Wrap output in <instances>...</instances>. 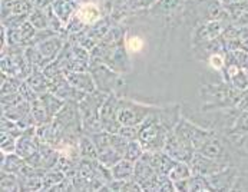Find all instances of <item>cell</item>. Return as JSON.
I'll list each match as a JSON object with an SVG mask.
<instances>
[{
	"instance_id": "obj_12",
	"label": "cell",
	"mask_w": 248,
	"mask_h": 192,
	"mask_svg": "<svg viewBox=\"0 0 248 192\" xmlns=\"http://www.w3.org/2000/svg\"><path fill=\"white\" fill-rule=\"evenodd\" d=\"M189 166L192 169V174H200L204 177H210L213 174L219 172L221 169H224V162L222 161H217L213 158H208L205 155H202L201 152H195Z\"/></svg>"
},
{
	"instance_id": "obj_40",
	"label": "cell",
	"mask_w": 248,
	"mask_h": 192,
	"mask_svg": "<svg viewBox=\"0 0 248 192\" xmlns=\"http://www.w3.org/2000/svg\"><path fill=\"white\" fill-rule=\"evenodd\" d=\"M140 1V6H141L142 10H148V9H151L158 0H138Z\"/></svg>"
},
{
	"instance_id": "obj_22",
	"label": "cell",
	"mask_w": 248,
	"mask_h": 192,
	"mask_svg": "<svg viewBox=\"0 0 248 192\" xmlns=\"http://www.w3.org/2000/svg\"><path fill=\"white\" fill-rule=\"evenodd\" d=\"M134 171H135V162H132L126 158H122L113 166H110V172H112L113 179L134 178Z\"/></svg>"
},
{
	"instance_id": "obj_1",
	"label": "cell",
	"mask_w": 248,
	"mask_h": 192,
	"mask_svg": "<svg viewBox=\"0 0 248 192\" xmlns=\"http://www.w3.org/2000/svg\"><path fill=\"white\" fill-rule=\"evenodd\" d=\"M108 95L102 90H95L89 95H86L80 102H79V111L82 118V126L83 132L88 135L98 133L104 129L102 120H101V108L104 102L107 101Z\"/></svg>"
},
{
	"instance_id": "obj_42",
	"label": "cell",
	"mask_w": 248,
	"mask_h": 192,
	"mask_svg": "<svg viewBox=\"0 0 248 192\" xmlns=\"http://www.w3.org/2000/svg\"><path fill=\"white\" fill-rule=\"evenodd\" d=\"M224 4H231V3H238V1H243V0H221Z\"/></svg>"
},
{
	"instance_id": "obj_28",
	"label": "cell",
	"mask_w": 248,
	"mask_h": 192,
	"mask_svg": "<svg viewBox=\"0 0 248 192\" xmlns=\"http://www.w3.org/2000/svg\"><path fill=\"white\" fill-rule=\"evenodd\" d=\"M31 111H32V115L35 118L37 126L52 120L47 111H46V108H45V105H43V102H42V99H40V96L31 103Z\"/></svg>"
},
{
	"instance_id": "obj_3",
	"label": "cell",
	"mask_w": 248,
	"mask_h": 192,
	"mask_svg": "<svg viewBox=\"0 0 248 192\" xmlns=\"http://www.w3.org/2000/svg\"><path fill=\"white\" fill-rule=\"evenodd\" d=\"M156 108L158 106L140 103L126 98H119V106H118L119 123L124 126H140L145 120V118L151 112H154Z\"/></svg>"
},
{
	"instance_id": "obj_35",
	"label": "cell",
	"mask_w": 248,
	"mask_h": 192,
	"mask_svg": "<svg viewBox=\"0 0 248 192\" xmlns=\"http://www.w3.org/2000/svg\"><path fill=\"white\" fill-rule=\"evenodd\" d=\"M19 92H20V95L23 96V99H25V101H28L29 103H32L33 101H36V99L40 96V95L36 92L35 89H33V88L26 82V80H23V82H22Z\"/></svg>"
},
{
	"instance_id": "obj_31",
	"label": "cell",
	"mask_w": 248,
	"mask_h": 192,
	"mask_svg": "<svg viewBox=\"0 0 248 192\" xmlns=\"http://www.w3.org/2000/svg\"><path fill=\"white\" fill-rule=\"evenodd\" d=\"M29 22L35 26L37 30L49 29V20L46 16V12L42 9H33L29 15Z\"/></svg>"
},
{
	"instance_id": "obj_5",
	"label": "cell",
	"mask_w": 248,
	"mask_h": 192,
	"mask_svg": "<svg viewBox=\"0 0 248 192\" xmlns=\"http://www.w3.org/2000/svg\"><path fill=\"white\" fill-rule=\"evenodd\" d=\"M89 71L95 79L96 88L105 93H118L125 88L124 75L115 72L107 65H95L91 66Z\"/></svg>"
},
{
	"instance_id": "obj_15",
	"label": "cell",
	"mask_w": 248,
	"mask_h": 192,
	"mask_svg": "<svg viewBox=\"0 0 248 192\" xmlns=\"http://www.w3.org/2000/svg\"><path fill=\"white\" fill-rule=\"evenodd\" d=\"M50 92H53L55 95H58L65 102H78L79 103L86 96V93H83V92L78 90L75 86H72L71 82L66 77L63 80H61V82L55 83L52 86V90Z\"/></svg>"
},
{
	"instance_id": "obj_43",
	"label": "cell",
	"mask_w": 248,
	"mask_h": 192,
	"mask_svg": "<svg viewBox=\"0 0 248 192\" xmlns=\"http://www.w3.org/2000/svg\"><path fill=\"white\" fill-rule=\"evenodd\" d=\"M92 1H99V3H104V4H107L109 0H92Z\"/></svg>"
},
{
	"instance_id": "obj_18",
	"label": "cell",
	"mask_w": 248,
	"mask_h": 192,
	"mask_svg": "<svg viewBox=\"0 0 248 192\" xmlns=\"http://www.w3.org/2000/svg\"><path fill=\"white\" fill-rule=\"evenodd\" d=\"M179 109V105H168L165 108H159V120L168 132L174 131L178 122L181 120Z\"/></svg>"
},
{
	"instance_id": "obj_2",
	"label": "cell",
	"mask_w": 248,
	"mask_h": 192,
	"mask_svg": "<svg viewBox=\"0 0 248 192\" xmlns=\"http://www.w3.org/2000/svg\"><path fill=\"white\" fill-rule=\"evenodd\" d=\"M168 133L170 132L162 126L159 120V108L151 112L138 126V141L141 142L143 149L149 152L162 151Z\"/></svg>"
},
{
	"instance_id": "obj_8",
	"label": "cell",
	"mask_w": 248,
	"mask_h": 192,
	"mask_svg": "<svg viewBox=\"0 0 248 192\" xmlns=\"http://www.w3.org/2000/svg\"><path fill=\"white\" fill-rule=\"evenodd\" d=\"M175 131H177L178 133H181L185 139H188L191 142V145L195 149V152L200 151L201 147L205 144V141L213 135V132L205 131V129L191 123L189 120L184 119V118H181V120L178 122Z\"/></svg>"
},
{
	"instance_id": "obj_26",
	"label": "cell",
	"mask_w": 248,
	"mask_h": 192,
	"mask_svg": "<svg viewBox=\"0 0 248 192\" xmlns=\"http://www.w3.org/2000/svg\"><path fill=\"white\" fill-rule=\"evenodd\" d=\"M42 71H43V74L46 75V77L50 80L52 86H53L55 83H58V82H61V80H63V79L66 77L65 71L61 68V65L58 63V60H56V59H55L53 62L47 63Z\"/></svg>"
},
{
	"instance_id": "obj_44",
	"label": "cell",
	"mask_w": 248,
	"mask_h": 192,
	"mask_svg": "<svg viewBox=\"0 0 248 192\" xmlns=\"http://www.w3.org/2000/svg\"><path fill=\"white\" fill-rule=\"evenodd\" d=\"M79 1H80V0H79Z\"/></svg>"
},
{
	"instance_id": "obj_37",
	"label": "cell",
	"mask_w": 248,
	"mask_h": 192,
	"mask_svg": "<svg viewBox=\"0 0 248 192\" xmlns=\"http://www.w3.org/2000/svg\"><path fill=\"white\" fill-rule=\"evenodd\" d=\"M119 135H122L124 138H126L128 141H134L138 139V126H121L118 131Z\"/></svg>"
},
{
	"instance_id": "obj_30",
	"label": "cell",
	"mask_w": 248,
	"mask_h": 192,
	"mask_svg": "<svg viewBox=\"0 0 248 192\" xmlns=\"http://www.w3.org/2000/svg\"><path fill=\"white\" fill-rule=\"evenodd\" d=\"M65 174L62 171H59L58 168H53L50 171H47L43 177V191H50L52 187L58 185L59 182H62L65 179Z\"/></svg>"
},
{
	"instance_id": "obj_20",
	"label": "cell",
	"mask_w": 248,
	"mask_h": 192,
	"mask_svg": "<svg viewBox=\"0 0 248 192\" xmlns=\"http://www.w3.org/2000/svg\"><path fill=\"white\" fill-rule=\"evenodd\" d=\"M78 147H79L80 158H86V159H92V161H96L99 158L98 147H96V144H95V141L92 139L91 135L83 132L80 135V138H79Z\"/></svg>"
},
{
	"instance_id": "obj_27",
	"label": "cell",
	"mask_w": 248,
	"mask_h": 192,
	"mask_svg": "<svg viewBox=\"0 0 248 192\" xmlns=\"http://www.w3.org/2000/svg\"><path fill=\"white\" fill-rule=\"evenodd\" d=\"M192 175V169L189 166L188 162H181V161H177L175 165L172 166V169L170 171L168 174V178L172 179L174 182L177 181H182L185 178H189Z\"/></svg>"
},
{
	"instance_id": "obj_32",
	"label": "cell",
	"mask_w": 248,
	"mask_h": 192,
	"mask_svg": "<svg viewBox=\"0 0 248 192\" xmlns=\"http://www.w3.org/2000/svg\"><path fill=\"white\" fill-rule=\"evenodd\" d=\"M16 145H17V138L9 132L1 131L0 135V149L3 154H13L16 152Z\"/></svg>"
},
{
	"instance_id": "obj_17",
	"label": "cell",
	"mask_w": 248,
	"mask_h": 192,
	"mask_svg": "<svg viewBox=\"0 0 248 192\" xmlns=\"http://www.w3.org/2000/svg\"><path fill=\"white\" fill-rule=\"evenodd\" d=\"M78 6H79V0H53V3H52L53 12L65 23V26L75 16V13L78 10Z\"/></svg>"
},
{
	"instance_id": "obj_41",
	"label": "cell",
	"mask_w": 248,
	"mask_h": 192,
	"mask_svg": "<svg viewBox=\"0 0 248 192\" xmlns=\"http://www.w3.org/2000/svg\"><path fill=\"white\" fill-rule=\"evenodd\" d=\"M238 108H240V109H243L244 112H248V93H246L243 98H240Z\"/></svg>"
},
{
	"instance_id": "obj_13",
	"label": "cell",
	"mask_w": 248,
	"mask_h": 192,
	"mask_svg": "<svg viewBox=\"0 0 248 192\" xmlns=\"http://www.w3.org/2000/svg\"><path fill=\"white\" fill-rule=\"evenodd\" d=\"M185 1L186 0H158L151 9H148V12L152 16L171 19L177 16L179 12H184Z\"/></svg>"
},
{
	"instance_id": "obj_33",
	"label": "cell",
	"mask_w": 248,
	"mask_h": 192,
	"mask_svg": "<svg viewBox=\"0 0 248 192\" xmlns=\"http://www.w3.org/2000/svg\"><path fill=\"white\" fill-rule=\"evenodd\" d=\"M143 152H145V149L141 145V142L138 139H134V141L128 142V147H126V151H125L124 158H126V159H129L132 162H137L138 159H141Z\"/></svg>"
},
{
	"instance_id": "obj_29",
	"label": "cell",
	"mask_w": 248,
	"mask_h": 192,
	"mask_svg": "<svg viewBox=\"0 0 248 192\" xmlns=\"http://www.w3.org/2000/svg\"><path fill=\"white\" fill-rule=\"evenodd\" d=\"M23 79L16 76H9L6 74H1V95H10L16 93L20 89Z\"/></svg>"
},
{
	"instance_id": "obj_36",
	"label": "cell",
	"mask_w": 248,
	"mask_h": 192,
	"mask_svg": "<svg viewBox=\"0 0 248 192\" xmlns=\"http://www.w3.org/2000/svg\"><path fill=\"white\" fill-rule=\"evenodd\" d=\"M224 52H217V53H213L207 58L210 66L215 69V71H221L225 68V63H227V59H225V55H222Z\"/></svg>"
},
{
	"instance_id": "obj_39",
	"label": "cell",
	"mask_w": 248,
	"mask_h": 192,
	"mask_svg": "<svg viewBox=\"0 0 248 192\" xmlns=\"http://www.w3.org/2000/svg\"><path fill=\"white\" fill-rule=\"evenodd\" d=\"M53 3V0H35V9H46L47 6H50Z\"/></svg>"
},
{
	"instance_id": "obj_9",
	"label": "cell",
	"mask_w": 248,
	"mask_h": 192,
	"mask_svg": "<svg viewBox=\"0 0 248 192\" xmlns=\"http://www.w3.org/2000/svg\"><path fill=\"white\" fill-rule=\"evenodd\" d=\"M119 95L118 93H109L107 101L104 102L101 108V120L104 125V129L110 133H118L119 128L122 126L118 119V106H119Z\"/></svg>"
},
{
	"instance_id": "obj_7",
	"label": "cell",
	"mask_w": 248,
	"mask_h": 192,
	"mask_svg": "<svg viewBox=\"0 0 248 192\" xmlns=\"http://www.w3.org/2000/svg\"><path fill=\"white\" fill-rule=\"evenodd\" d=\"M105 16H108L107 9L104 3L92 1V0H80L75 17L80 20L86 28H91L101 22Z\"/></svg>"
},
{
	"instance_id": "obj_6",
	"label": "cell",
	"mask_w": 248,
	"mask_h": 192,
	"mask_svg": "<svg viewBox=\"0 0 248 192\" xmlns=\"http://www.w3.org/2000/svg\"><path fill=\"white\" fill-rule=\"evenodd\" d=\"M162 151L170 155L171 158H174L175 161L188 162V163L191 162L192 156L195 154V149L192 148L191 142L185 139L181 133H178L175 129L168 133Z\"/></svg>"
},
{
	"instance_id": "obj_16",
	"label": "cell",
	"mask_w": 248,
	"mask_h": 192,
	"mask_svg": "<svg viewBox=\"0 0 248 192\" xmlns=\"http://www.w3.org/2000/svg\"><path fill=\"white\" fill-rule=\"evenodd\" d=\"M0 159H1V172L15 174L17 177L28 166L26 159L22 158L20 155H17L16 152H13V154H3L1 152V158Z\"/></svg>"
},
{
	"instance_id": "obj_24",
	"label": "cell",
	"mask_w": 248,
	"mask_h": 192,
	"mask_svg": "<svg viewBox=\"0 0 248 192\" xmlns=\"http://www.w3.org/2000/svg\"><path fill=\"white\" fill-rule=\"evenodd\" d=\"M0 188L4 192H20L23 191V184L17 175L9 174V172H1Z\"/></svg>"
},
{
	"instance_id": "obj_10",
	"label": "cell",
	"mask_w": 248,
	"mask_h": 192,
	"mask_svg": "<svg viewBox=\"0 0 248 192\" xmlns=\"http://www.w3.org/2000/svg\"><path fill=\"white\" fill-rule=\"evenodd\" d=\"M105 9L108 16H110L113 22L119 23L138 12L141 6L138 0H109L105 4Z\"/></svg>"
},
{
	"instance_id": "obj_19",
	"label": "cell",
	"mask_w": 248,
	"mask_h": 192,
	"mask_svg": "<svg viewBox=\"0 0 248 192\" xmlns=\"http://www.w3.org/2000/svg\"><path fill=\"white\" fill-rule=\"evenodd\" d=\"M197 152H201L202 155H205L208 158H213V159H217V161H222L224 159V154H225V149H224V145L219 141V138H217L213 132V135L205 141V144Z\"/></svg>"
},
{
	"instance_id": "obj_14",
	"label": "cell",
	"mask_w": 248,
	"mask_h": 192,
	"mask_svg": "<svg viewBox=\"0 0 248 192\" xmlns=\"http://www.w3.org/2000/svg\"><path fill=\"white\" fill-rule=\"evenodd\" d=\"M66 79L71 82L72 86H75L78 90L89 95L95 90H98L95 79L92 76L91 71H73L66 75Z\"/></svg>"
},
{
	"instance_id": "obj_23",
	"label": "cell",
	"mask_w": 248,
	"mask_h": 192,
	"mask_svg": "<svg viewBox=\"0 0 248 192\" xmlns=\"http://www.w3.org/2000/svg\"><path fill=\"white\" fill-rule=\"evenodd\" d=\"M40 99H42V102H43V105H45V108H46V111H47V114L50 116V119H53L55 116L58 115L59 112H61V109L65 106V101L63 99H61L58 95H55L53 92H46V93H43V95H40Z\"/></svg>"
},
{
	"instance_id": "obj_4",
	"label": "cell",
	"mask_w": 248,
	"mask_h": 192,
	"mask_svg": "<svg viewBox=\"0 0 248 192\" xmlns=\"http://www.w3.org/2000/svg\"><path fill=\"white\" fill-rule=\"evenodd\" d=\"M231 22L232 20H231L230 15L227 13V10L219 19L200 22L197 25V28L194 29V33H192V44L198 46L201 43H207V42H211L214 39H218L219 36H222L224 30L230 26Z\"/></svg>"
},
{
	"instance_id": "obj_21",
	"label": "cell",
	"mask_w": 248,
	"mask_h": 192,
	"mask_svg": "<svg viewBox=\"0 0 248 192\" xmlns=\"http://www.w3.org/2000/svg\"><path fill=\"white\" fill-rule=\"evenodd\" d=\"M39 95H43L46 92L52 90V83L50 80L46 77V75L43 74L42 69H33V72L28 76V79H25Z\"/></svg>"
},
{
	"instance_id": "obj_11",
	"label": "cell",
	"mask_w": 248,
	"mask_h": 192,
	"mask_svg": "<svg viewBox=\"0 0 248 192\" xmlns=\"http://www.w3.org/2000/svg\"><path fill=\"white\" fill-rule=\"evenodd\" d=\"M42 145V141L36 135V126H32L26 129L19 138H17V145H16V154L25 158L26 161L32 158L39 151Z\"/></svg>"
},
{
	"instance_id": "obj_34",
	"label": "cell",
	"mask_w": 248,
	"mask_h": 192,
	"mask_svg": "<svg viewBox=\"0 0 248 192\" xmlns=\"http://www.w3.org/2000/svg\"><path fill=\"white\" fill-rule=\"evenodd\" d=\"M230 80H231L234 89H237V90H247L248 89V76L247 72H244V69H241L237 75H234Z\"/></svg>"
},
{
	"instance_id": "obj_25",
	"label": "cell",
	"mask_w": 248,
	"mask_h": 192,
	"mask_svg": "<svg viewBox=\"0 0 248 192\" xmlns=\"http://www.w3.org/2000/svg\"><path fill=\"white\" fill-rule=\"evenodd\" d=\"M124 44H125L126 50L129 52V55L134 56V55H138V53H141L142 50H143V47H145V39L142 38L140 33H131V32L126 30Z\"/></svg>"
},
{
	"instance_id": "obj_38",
	"label": "cell",
	"mask_w": 248,
	"mask_h": 192,
	"mask_svg": "<svg viewBox=\"0 0 248 192\" xmlns=\"http://www.w3.org/2000/svg\"><path fill=\"white\" fill-rule=\"evenodd\" d=\"M238 40L241 43V47L248 52V26L240 28V33H238Z\"/></svg>"
}]
</instances>
